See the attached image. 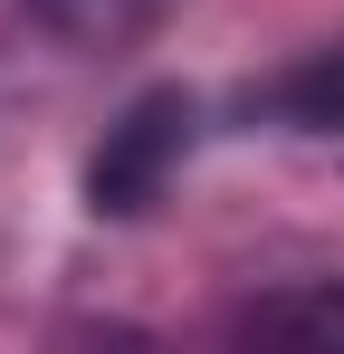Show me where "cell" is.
<instances>
[{
	"mask_svg": "<svg viewBox=\"0 0 344 354\" xmlns=\"http://www.w3.org/2000/svg\"><path fill=\"white\" fill-rule=\"evenodd\" d=\"M191 134H201V106H191L182 86L134 96V106L106 124V144L86 153V211H96V221H144V211L163 201V182L182 173Z\"/></svg>",
	"mask_w": 344,
	"mask_h": 354,
	"instance_id": "obj_1",
	"label": "cell"
},
{
	"mask_svg": "<svg viewBox=\"0 0 344 354\" xmlns=\"http://www.w3.org/2000/svg\"><path fill=\"white\" fill-rule=\"evenodd\" d=\"M229 335L249 345H306V354H344V278H296V288H268L229 316Z\"/></svg>",
	"mask_w": 344,
	"mask_h": 354,
	"instance_id": "obj_2",
	"label": "cell"
},
{
	"mask_svg": "<svg viewBox=\"0 0 344 354\" xmlns=\"http://www.w3.org/2000/svg\"><path fill=\"white\" fill-rule=\"evenodd\" d=\"M258 115L287 134H344V39L335 48H306V58L258 86Z\"/></svg>",
	"mask_w": 344,
	"mask_h": 354,
	"instance_id": "obj_3",
	"label": "cell"
},
{
	"mask_svg": "<svg viewBox=\"0 0 344 354\" xmlns=\"http://www.w3.org/2000/svg\"><path fill=\"white\" fill-rule=\"evenodd\" d=\"M172 0H29V19L48 29L57 48H124L163 19Z\"/></svg>",
	"mask_w": 344,
	"mask_h": 354,
	"instance_id": "obj_4",
	"label": "cell"
}]
</instances>
